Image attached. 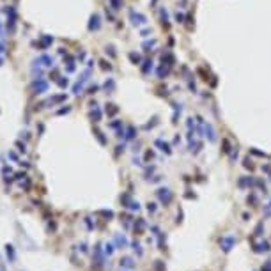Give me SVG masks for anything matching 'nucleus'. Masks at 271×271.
<instances>
[{"instance_id": "f257e3e1", "label": "nucleus", "mask_w": 271, "mask_h": 271, "mask_svg": "<svg viewBox=\"0 0 271 271\" xmlns=\"http://www.w3.org/2000/svg\"><path fill=\"white\" fill-rule=\"evenodd\" d=\"M34 89H36V90H46V83H44V82H39V83H37V82H36V83H34Z\"/></svg>"}, {"instance_id": "f03ea898", "label": "nucleus", "mask_w": 271, "mask_h": 271, "mask_svg": "<svg viewBox=\"0 0 271 271\" xmlns=\"http://www.w3.org/2000/svg\"><path fill=\"white\" fill-rule=\"evenodd\" d=\"M90 21H92V23H90V30H92V29H98V27H99V23H98V21H99V18H98V16H92V20H90Z\"/></svg>"}, {"instance_id": "7ed1b4c3", "label": "nucleus", "mask_w": 271, "mask_h": 271, "mask_svg": "<svg viewBox=\"0 0 271 271\" xmlns=\"http://www.w3.org/2000/svg\"><path fill=\"white\" fill-rule=\"evenodd\" d=\"M0 52H2V44H0Z\"/></svg>"}, {"instance_id": "20e7f679", "label": "nucleus", "mask_w": 271, "mask_h": 271, "mask_svg": "<svg viewBox=\"0 0 271 271\" xmlns=\"http://www.w3.org/2000/svg\"><path fill=\"white\" fill-rule=\"evenodd\" d=\"M0 64H2V60H0Z\"/></svg>"}]
</instances>
